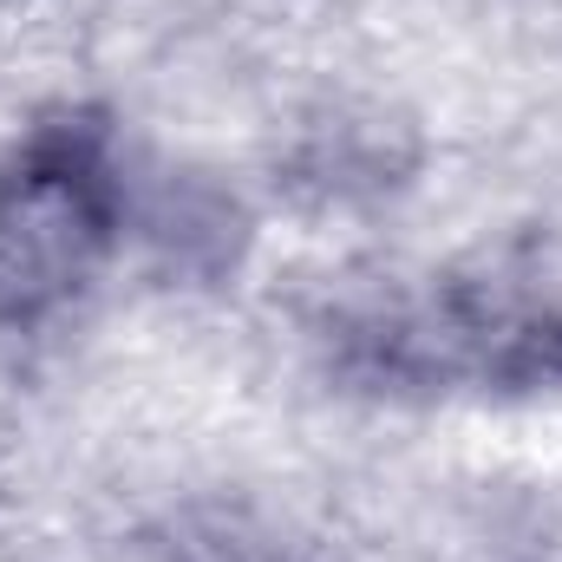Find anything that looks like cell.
I'll return each mask as SVG.
<instances>
[{
	"label": "cell",
	"instance_id": "obj_1",
	"mask_svg": "<svg viewBox=\"0 0 562 562\" xmlns=\"http://www.w3.org/2000/svg\"><path fill=\"white\" fill-rule=\"evenodd\" d=\"M119 196L86 150H33L0 177V321H40L112 249Z\"/></svg>",
	"mask_w": 562,
	"mask_h": 562
}]
</instances>
